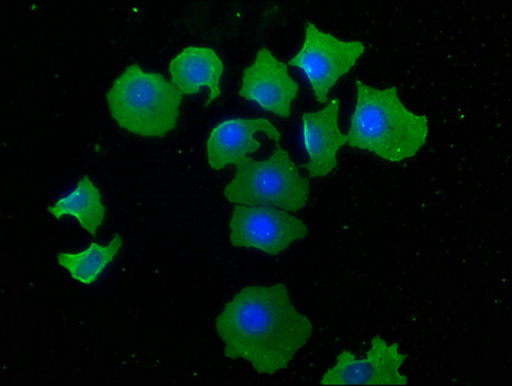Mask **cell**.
Returning <instances> with one entry per match:
<instances>
[{
  "instance_id": "277c9868",
  "label": "cell",
  "mask_w": 512,
  "mask_h": 386,
  "mask_svg": "<svg viewBox=\"0 0 512 386\" xmlns=\"http://www.w3.org/2000/svg\"><path fill=\"white\" fill-rule=\"evenodd\" d=\"M311 184L296 169L293 157L278 145L266 160L246 157L236 164V174L224 188L229 203L268 206L299 212L308 204Z\"/></svg>"
},
{
  "instance_id": "8992f818",
  "label": "cell",
  "mask_w": 512,
  "mask_h": 386,
  "mask_svg": "<svg viewBox=\"0 0 512 386\" xmlns=\"http://www.w3.org/2000/svg\"><path fill=\"white\" fill-rule=\"evenodd\" d=\"M229 231L235 248L256 249L268 255L281 254L308 235L305 223L286 210L249 205L235 206Z\"/></svg>"
},
{
  "instance_id": "7c38bea8",
  "label": "cell",
  "mask_w": 512,
  "mask_h": 386,
  "mask_svg": "<svg viewBox=\"0 0 512 386\" xmlns=\"http://www.w3.org/2000/svg\"><path fill=\"white\" fill-rule=\"evenodd\" d=\"M48 212L57 219L74 217L92 236L97 235L106 217L101 192L88 175L80 178L75 190L58 200Z\"/></svg>"
},
{
  "instance_id": "ba28073f",
  "label": "cell",
  "mask_w": 512,
  "mask_h": 386,
  "mask_svg": "<svg viewBox=\"0 0 512 386\" xmlns=\"http://www.w3.org/2000/svg\"><path fill=\"white\" fill-rule=\"evenodd\" d=\"M299 91V84L291 78L289 67L268 48H262L242 75L240 96L278 118L286 119L290 118Z\"/></svg>"
},
{
  "instance_id": "8fae6325",
  "label": "cell",
  "mask_w": 512,
  "mask_h": 386,
  "mask_svg": "<svg viewBox=\"0 0 512 386\" xmlns=\"http://www.w3.org/2000/svg\"><path fill=\"white\" fill-rule=\"evenodd\" d=\"M172 84L182 94H196L202 88H209L206 106L217 100L222 93L220 79L224 73L223 61L214 49L188 47L175 56L169 64Z\"/></svg>"
},
{
  "instance_id": "3957f363",
  "label": "cell",
  "mask_w": 512,
  "mask_h": 386,
  "mask_svg": "<svg viewBox=\"0 0 512 386\" xmlns=\"http://www.w3.org/2000/svg\"><path fill=\"white\" fill-rule=\"evenodd\" d=\"M106 97L112 119L129 133L164 137L177 128L183 94L163 75L129 66Z\"/></svg>"
},
{
  "instance_id": "52a82bcc",
  "label": "cell",
  "mask_w": 512,
  "mask_h": 386,
  "mask_svg": "<svg viewBox=\"0 0 512 386\" xmlns=\"http://www.w3.org/2000/svg\"><path fill=\"white\" fill-rule=\"evenodd\" d=\"M406 356L398 344L386 343L375 336L365 357L344 350L334 367L322 376L321 385H407L408 379L401 372Z\"/></svg>"
},
{
  "instance_id": "6da1fadb",
  "label": "cell",
  "mask_w": 512,
  "mask_h": 386,
  "mask_svg": "<svg viewBox=\"0 0 512 386\" xmlns=\"http://www.w3.org/2000/svg\"><path fill=\"white\" fill-rule=\"evenodd\" d=\"M217 331L228 358L272 375L290 365L313 326L291 303L287 287L276 284L245 287L233 296L217 318Z\"/></svg>"
},
{
  "instance_id": "9c48e42d",
  "label": "cell",
  "mask_w": 512,
  "mask_h": 386,
  "mask_svg": "<svg viewBox=\"0 0 512 386\" xmlns=\"http://www.w3.org/2000/svg\"><path fill=\"white\" fill-rule=\"evenodd\" d=\"M258 133L280 145V129L267 119H231L219 123L211 130L206 142L210 168L222 170L255 154L262 147V143L255 138Z\"/></svg>"
},
{
  "instance_id": "5b68a950",
  "label": "cell",
  "mask_w": 512,
  "mask_h": 386,
  "mask_svg": "<svg viewBox=\"0 0 512 386\" xmlns=\"http://www.w3.org/2000/svg\"><path fill=\"white\" fill-rule=\"evenodd\" d=\"M365 51L362 42H344L307 22L302 49L291 58L289 66L299 67L317 102L326 103L331 89L356 66Z\"/></svg>"
},
{
  "instance_id": "4fadbf2b",
  "label": "cell",
  "mask_w": 512,
  "mask_h": 386,
  "mask_svg": "<svg viewBox=\"0 0 512 386\" xmlns=\"http://www.w3.org/2000/svg\"><path fill=\"white\" fill-rule=\"evenodd\" d=\"M121 246L123 239L116 235L109 245L92 244L80 253H62L58 255V263L80 284L92 285L118 255Z\"/></svg>"
},
{
  "instance_id": "30bf717a",
  "label": "cell",
  "mask_w": 512,
  "mask_h": 386,
  "mask_svg": "<svg viewBox=\"0 0 512 386\" xmlns=\"http://www.w3.org/2000/svg\"><path fill=\"white\" fill-rule=\"evenodd\" d=\"M339 112V100H332L322 110L303 115L304 145L309 157L305 169L313 178L334 172L340 148L348 145V136L339 127Z\"/></svg>"
},
{
  "instance_id": "7a4b0ae2",
  "label": "cell",
  "mask_w": 512,
  "mask_h": 386,
  "mask_svg": "<svg viewBox=\"0 0 512 386\" xmlns=\"http://www.w3.org/2000/svg\"><path fill=\"white\" fill-rule=\"evenodd\" d=\"M356 88L348 145L388 163L419 154L428 139V118L407 109L395 87L376 89L357 80Z\"/></svg>"
}]
</instances>
